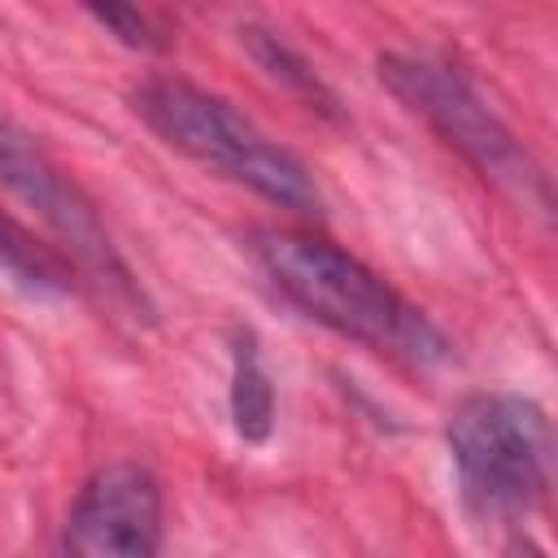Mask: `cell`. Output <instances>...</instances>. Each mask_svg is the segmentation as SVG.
<instances>
[{
    "label": "cell",
    "mask_w": 558,
    "mask_h": 558,
    "mask_svg": "<svg viewBox=\"0 0 558 558\" xmlns=\"http://www.w3.org/2000/svg\"><path fill=\"white\" fill-rule=\"evenodd\" d=\"M131 100L135 113L148 122V131L161 135L174 153H183L201 170H214L279 209L292 214L318 209V187L305 161L288 153L279 140H270L262 126H253L231 100L174 74L144 78Z\"/></svg>",
    "instance_id": "2"
},
{
    "label": "cell",
    "mask_w": 558,
    "mask_h": 558,
    "mask_svg": "<svg viewBox=\"0 0 558 558\" xmlns=\"http://www.w3.org/2000/svg\"><path fill=\"white\" fill-rule=\"evenodd\" d=\"M100 26H109L126 48H144V52H161L170 39L153 26V17L148 13H140V9H87Z\"/></svg>",
    "instance_id": "10"
},
{
    "label": "cell",
    "mask_w": 558,
    "mask_h": 558,
    "mask_svg": "<svg viewBox=\"0 0 558 558\" xmlns=\"http://www.w3.org/2000/svg\"><path fill=\"white\" fill-rule=\"evenodd\" d=\"M0 270L13 283H22L26 292H35V296H61V292H70V275H65L61 257L48 244H39L4 209H0Z\"/></svg>",
    "instance_id": "9"
},
{
    "label": "cell",
    "mask_w": 558,
    "mask_h": 558,
    "mask_svg": "<svg viewBox=\"0 0 558 558\" xmlns=\"http://www.w3.org/2000/svg\"><path fill=\"white\" fill-rule=\"evenodd\" d=\"M0 183L44 218V227L57 235V244L70 253V262L122 310L135 318L148 314L144 288L135 283L131 266L122 262L105 218L87 201V192L44 153V144L0 109Z\"/></svg>",
    "instance_id": "5"
},
{
    "label": "cell",
    "mask_w": 558,
    "mask_h": 558,
    "mask_svg": "<svg viewBox=\"0 0 558 558\" xmlns=\"http://www.w3.org/2000/svg\"><path fill=\"white\" fill-rule=\"evenodd\" d=\"M161 484L144 462H105L78 488L61 558H157L161 554Z\"/></svg>",
    "instance_id": "6"
},
{
    "label": "cell",
    "mask_w": 558,
    "mask_h": 558,
    "mask_svg": "<svg viewBox=\"0 0 558 558\" xmlns=\"http://www.w3.org/2000/svg\"><path fill=\"white\" fill-rule=\"evenodd\" d=\"M240 44L248 48V57H253L279 87H288L292 96H301L310 109L336 118V96H331V87L310 70V61H305L292 44H283V39H279L275 31H266V26H240Z\"/></svg>",
    "instance_id": "8"
},
{
    "label": "cell",
    "mask_w": 558,
    "mask_h": 558,
    "mask_svg": "<svg viewBox=\"0 0 558 558\" xmlns=\"http://www.w3.org/2000/svg\"><path fill=\"white\" fill-rule=\"evenodd\" d=\"M379 83L410 113H418L484 183H493L523 209L549 214L545 170L532 161V153L514 140V131L475 96V87L458 70L432 57H414V52H384Z\"/></svg>",
    "instance_id": "4"
},
{
    "label": "cell",
    "mask_w": 558,
    "mask_h": 558,
    "mask_svg": "<svg viewBox=\"0 0 558 558\" xmlns=\"http://www.w3.org/2000/svg\"><path fill=\"white\" fill-rule=\"evenodd\" d=\"M253 257L288 305L331 327L336 336L414 371L440 366L449 357L445 331L327 235L266 227L253 235Z\"/></svg>",
    "instance_id": "1"
},
{
    "label": "cell",
    "mask_w": 558,
    "mask_h": 558,
    "mask_svg": "<svg viewBox=\"0 0 558 558\" xmlns=\"http://www.w3.org/2000/svg\"><path fill=\"white\" fill-rule=\"evenodd\" d=\"M506 558H549L532 536H514L510 545H506Z\"/></svg>",
    "instance_id": "11"
},
{
    "label": "cell",
    "mask_w": 558,
    "mask_h": 558,
    "mask_svg": "<svg viewBox=\"0 0 558 558\" xmlns=\"http://www.w3.org/2000/svg\"><path fill=\"white\" fill-rule=\"evenodd\" d=\"M231 423L248 445H262L275 427V384L248 327H240L231 340Z\"/></svg>",
    "instance_id": "7"
},
{
    "label": "cell",
    "mask_w": 558,
    "mask_h": 558,
    "mask_svg": "<svg viewBox=\"0 0 558 558\" xmlns=\"http://www.w3.org/2000/svg\"><path fill=\"white\" fill-rule=\"evenodd\" d=\"M445 445L475 519L514 523L545 501L554 480V427L532 397H462L445 418Z\"/></svg>",
    "instance_id": "3"
}]
</instances>
